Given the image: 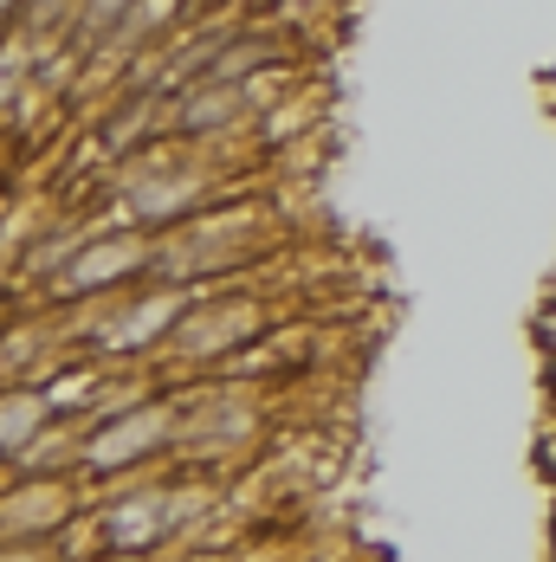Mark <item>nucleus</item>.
Listing matches in <instances>:
<instances>
[{
	"label": "nucleus",
	"mask_w": 556,
	"mask_h": 562,
	"mask_svg": "<svg viewBox=\"0 0 556 562\" xmlns=\"http://www.w3.org/2000/svg\"><path fill=\"white\" fill-rule=\"evenodd\" d=\"M149 279H156V233L130 221H98V233L46 279V297L58 311H71V304H98Z\"/></svg>",
	"instance_id": "20e7f679"
},
{
	"label": "nucleus",
	"mask_w": 556,
	"mask_h": 562,
	"mask_svg": "<svg viewBox=\"0 0 556 562\" xmlns=\"http://www.w3.org/2000/svg\"><path fill=\"white\" fill-rule=\"evenodd\" d=\"M130 7H136V0H85L78 20H71V33H65V53L78 58V65H91V58L116 40V26L130 20Z\"/></svg>",
	"instance_id": "423d86ee"
},
{
	"label": "nucleus",
	"mask_w": 556,
	"mask_h": 562,
	"mask_svg": "<svg viewBox=\"0 0 556 562\" xmlns=\"http://www.w3.org/2000/svg\"><path fill=\"white\" fill-rule=\"evenodd\" d=\"M259 342H273V304L253 284H208L194 291V304L181 311L175 337H168V369H233L240 356H253Z\"/></svg>",
	"instance_id": "f03ea898"
},
{
	"label": "nucleus",
	"mask_w": 556,
	"mask_h": 562,
	"mask_svg": "<svg viewBox=\"0 0 556 562\" xmlns=\"http://www.w3.org/2000/svg\"><path fill=\"white\" fill-rule=\"evenodd\" d=\"M53 394L33 389V382H7L0 389V459H26V452L46 440L53 427Z\"/></svg>",
	"instance_id": "39448f33"
},
{
	"label": "nucleus",
	"mask_w": 556,
	"mask_h": 562,
	"mask_svg": "<svg viewBox=\"0 0 556 562\" xmlns=\"http://www.w3.org/2000/svg\"><path fill=\"white\" fill-rule=\"evenodd\" d=\"M175 434H181V389H149L136 401H123L111 414L85 420V447H78V465L98 472V479H130L143 465H156L175 452Z\"/></svg>",
	"instance_id": "7ed1b4c3"
},
{
	"label": "nucleus",
	"mask_w": 556,
	"mask_h": 562,
	"mask_svg": "<svg viewBox=\"0 0 556 562\" xmlns=\"http://www.w3.org/2000/svg\"><path fill=\"white\" fill-rule=\"evenodd\" d=\"M273 214L259 201H214L194 221L163 226L156 233V279L168 284H233L240 272H253L273 252Z\"/></svg>",
	"instance_id": "f257e3e1"
}]
</instances>
